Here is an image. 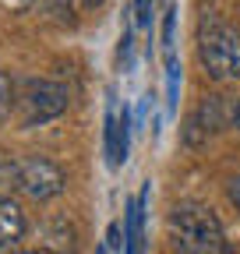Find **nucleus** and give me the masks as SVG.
<instances>
[{"label": "nucleus", "mask_w": 240, "mask_h": 254, "mask_svg": "<svg viewBox=\"0 0 240 254\" xmlns=\"http://www.w3.org/2000/svg\"><path fill=\"white\" fill-rule=\"evenodd\" d=\"M21 180V159L0 152V198H7V190H14Z\"/></svg>", "instance_id": "9"}, {"label": "nucleus", "mask_w": 240, "mask_h": 254, "mask_svg": "<svg viewBox=\"0 0 240 254\" xmlns=\"http://www.w3.org/2000/svg\"><path fill=\"white\" fill-rule=\"evenodd\" d=\"M226 194H230V201H233V205H237V212H240V177H233V180H230Z\"/></svg>", "instance_id": "16"}, {"label": "nucleus", "mask_w": 240, "mask_h": 254, "mask_svg": "<svg viewBox=\"0 0 240 254\" xmlns=\"http://www.w3.org/2000/svg\"><path fill=\"white\" fill-rule=\"evenodd\" d=\"M233 127H237V131H240V103L233 106Z\"/></svg>", "instance_id": "18"}, {"label": "nucleus", "mask_w": 240, "mask_h": 254, "mask_svg": "<svg viewBox=\"0 0 240 254\" xmlns=\"http://www.w3.org/2000/svg\"><path fill=\"white\" fill-rule=\"evenodd\" d=\"M166 230H170V244L180 254H230L219 215L201 201L173 205V212L166 219Z\"/></svg>", "instance_id": "1"}, {"label": "nucleus", "mask_w": 240, "mask_h": 254, "mask_svg": "<svg viewBox=\"0 0 240 254\" xmlns=\"http://www.w3.org/2000/svg\"><path fill=\"white\" fill-rule=\"evenodd\" d=\"M67 187V177L64 170H60L53 159L46 155H25L21 159V180H18V190L25 198L32 201H50L57 194H64Z\"/></svg>", "instance_id": "4"}, {"label": "nucleus", "mask_w": 240, "mask_h": 254, "mask_svg": "<svg viewBox=\"0 0 240 254\" xmlns=\"http://www.w3.org/2000/svg\"><path fill=\"white\" fill-rule=\"evenodd\" d=\"M148 194L152 184H141V194L131 198L124 205L127 219H124V233H127V254H141V230H145V208H148Z\"/></svg>", "instance_id": "6"}, {"label": "nucleus", "mask_w": 240, "mask_h": 254, "mask_svg": "<svg viewBox=\"0 0 240 254\" xmlns=\"http://www.w3.org/2000/svg\"><path fill=\"white\" fill-rule=\"evenodd\" d=\"M4 254H53V251H46V247H36V251H21V247H11V251H4Z\"/></svg>", "instance_id": "17"}, {"label": "nucleus", "mask_w": 240, "mask_h": 254, "mask_svg": "<svg viewBox=\"0 0 240 254\" xmlns=\"http://www.w3.org/2000/svg\"><path fill=\"white\" fill-rule=\"evenodd\" d=\"M152 21V0H134V25H148Z\"/></svg>", "instance_id": "15"}, {"label": "nucleus", "mask_w": 240, "mask_h": 254, "mask_svg": "<svg viewBox=\"0 0 240 254\" xmlns=\"http://www.w3.org/2000/svg\"><path fill=\"white\" fill-rule=\"evenodd\" d=\"M173 25H177V7L170 4L166 14H163V46H166V53H173Z\"/></svg>", "instance_id": "13"}, {"label": "nucleus", "mask_w": 240, "mask_h": 254, "mask_svg": "<svg viewBox=\"0 0 240 254\" xmlns=\"http://www.w3.org/2000/svg\"><path fill=\"white\" fill-rule=\"evenodd\" d=\"M67 103H71L67 85L50 78H28L18 92V120L21 127H39L46 120H57L67 110Z\"/></svg>", "instance_id": "3"}, {"label": "nucleus", "mask_w": 240, "mask_h": 254, "mask_svg": "<svg viewBox=\"0 0 240 254\" xmlns=\"http://www.w3.org/2000/svg\"><path fill=\"white\" fill-rule=\"evenodd\" d=\"M226 120H233V106L226 103V95H205L198 110L184 120V141L191 148L205 145L212 134H219L226 127Z\"/></svg>", "instance_id": "5"}, {"label": "nucleus", "mask_w": 240, "mask_h": 254, "mask_svg": "<svg viewBox=\"0 0 240 254\" xmlns=\"http://www.w3.org/2000/svg\"><path fill=\"white\" fill-rule=\"evenodd\" d=\"M11 110H18V92H14V81L0 71V120H7Z\"/></svg>", "instance_id": "11"}, {"label": "nucleus", "mask_w": 240, "mask_h": 254, "mask_svg": "<svg viewBox=\"0 0 240 254\" xmlns=\"http://www.w3.org/2000/svg\"><path fill=\"white\" fill-rule=\"evenodd\" d=\"M106 240H110V247H113V251H127V233H124V226H120V222H110Z\"/></svg>", "instance_id": "14"}, {"label": "nucleus", "mask_w": 240, "mask_h": 254, "mask_svg": "<svg viewBox=\"0 0 240 254\" xmlns=\"http://www.w3.org/2000/svg\"><path fill=\"white\" fill-rule=\"evenodd\" d=\"M103 148H106V163L113 159V148H117V110L110 106L106 110V131H103Z\"/></svg>", "instance_id": "12"}, {"label": "nucleus", "mask_w": 240, "mask_h": 254, "mask_svg": "<svg viewBox=\"0 0 240 254\" xmlns=\"http://www.w3.org/2000/svg\"><path fill=\"white\" fill-rule=\"evenodd\" d=\"M177 95H180V60L166 53V106L177 110Z\"/></svg>", "instance_id": "10"}, {"label": "nucleus", "mask_w": 240, "mask_h": 254, "mask_svg": "<svg viewBox=\"0 0 240 254\" xmlns=\"http://www.w3.org/2000/svg\"><path fill=\"white\" fill-rule=\"evenodd\" d=\"M194 39H198V60L212 81L240 78V32L230 21H223L216 11H201Z\"/></svg>", "instance_id": "2"}, {"label": "nucleus", "mask_w": 240, "mask_h": 254, "mask_svg": "<svg viewBox=\"0 0 240 254\" xmlns=\"http://www.w3.org/2000/svg\"><path fill=\"white\" fill-rule=\"evenodd\" d=\"M99 254H110V251H106V247H99Z\"/></svg>", "instance_id": "20"}, {"label": "nucleus", "mask_w": 240, "mask_h": 254, "mask_svg": "<svg viewBox=\"0 0 240 254\" xmlns=\"http://www.w3.org/2000/svg\"><path fill=\"white\" fill-rule=\"evenodd\" d=\"M78 4H81V7H99L103 0H78Z\"/></svg>", "instance_id": "19"}, {"label": "nucleus", "mask_w": 240, "mask_h": 254, "mask_svg": "<svg viewBox=\"0 0 240 254\" xmlns=\"http://www.w3.org/2000/svg\"><path fill=\"white\" fill-rule=\"evenodd\" d=\"M21 237H25V212L11 198H0V254L11 251Z\"/></svg>", "instance_id": "7"}, {"label": "nucleus", "mask_w": 240, "mask_h": 254, "mask_svg": "<svg viewBox=\"0 0 240 254\" xmlns=\"http://www.w3.org/2000/svg\"><path fill=\"white\" fill-rule=\"evenodd\" d=\"M127 152H131V110H117V148H113V159L110 166H124L127 163Z\"/></svg>", "instance_id": "8"}]
</instances>
